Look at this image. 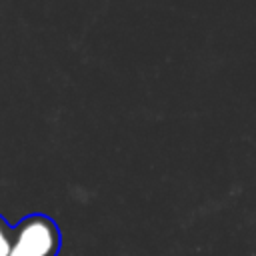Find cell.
Segmentation results:
<instances>
[{"mask_svg":"<svg viewBox=\"0 0 256 256\" xmlns=\"http://www.w3.org/2000/svg\"><path fill=\"white\" fill-rule=\"evenodd\" d=\"M62 234L54 218L28 214L12 226V246L8 256H58Z\"/></svg>","mask_w":256,"mask_h":256,"instance_id":"cell-1","label":"cell"},{"mask_svg":"<svg viewBox=\"0 0 256 256\" xmlns=\"http://www.w3.org/2000/svg\"><path fill=\"white\" fill-rule=\"evenodd\" d=\"M12 246V226L0 214V256H8Z\"/></svg>","mask_w":256,"mask_h":256,"instance_id":"cell-2","label":"cell"}]
</instances>
